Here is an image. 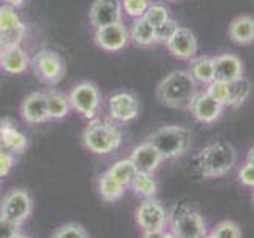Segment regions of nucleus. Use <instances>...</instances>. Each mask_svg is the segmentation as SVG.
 I'll return each mask as SVG.
<instances>
[{"mask_svg":"<svg viewBox=\"0 0 254 238\" xmlns=\"http://www.w3.org/2000/svg\"><path fill=\"white\" fill-rule=\"evenodd\" d=\"M123 143V132L115 121L94 118L83 130V145L87 151L105 156L116 151Z\"/></svg>","mask_w":254,"mask_h":238,"instance_id":"obj_2","label":"nucleus"},{"mask_svg":"<svg viewBox=\"0 0 254 238\" xmlns=\"http://www.w3.org/2000/svg\"><path fill=\"white\" fill-rule=\"evenodd\" d=\"M26 34H27V26H26V22H22L21 26L0 32V43H2L3 48L21 46L24 38H26Z\"/></svg>","mask_w":254,"mask_h":238,"instance_id":"obj_28","label":"nucleus"},{"mask_svg":"<svg viewBox=\"0 0 254 238\" xmlns=\"http://www.w3.org/2000/svg\"><path fill=\"white\" fill-rule=\"evenodd\" d=\"M143 18H145L151 24V26L156 29L157 26H161V24H164L165 21L170 19V11L164 3L153 2L149 5V8L146 10V13H145Z\"/></svg>","mask_w":254,"mask_h":238,"instance_id":"obj_29","label":"nucleus"},{"mask_svg":"<svg viewBox=\"0 0 254 238\" xmlns=\"http://www.w3.org/2000/svg\"><path fill=\"white\" fill-rule=\"evenodd\" d=\"M164 230H143L141 238H164Z\"/></svg>","mask_w":254,"mask_h":238,"instance_id":"obj_39","label":"nucleus"},{"mask_svg":"<svg viewBox=\"0 0 254 238\" xmlns=\"http://www.w3.org/2000/svg\"><path fill=\"white\" fill-rule=\"evenodd\" d=\"M213 235L216 238H242V232L238 226L232 221H222L214 227Z\"/></svg>","mask_w":254,"mask_h":238,"instance_id":"obj_35","label":"nucleus"},{"mask_svg":"<svg viewBox=\"0 0 254 238\" xmlns=\"http://www.w3.org/2000/svg\"><path fill=\"white\" fill-rule=\"evenodd\" d=\"M154 0H121L123 5V13L126 16H129L132 19L143 18L149 8V5L153 3Z\"/></svg>","mask_w":254,"mask_h":238,"instance_id":"obj_31","label":"nucleus"},{"mask_svg":"<svg viewBox=\"0 0 254 238\" xmlns=\"http://www.w3.org/2000/svg\"><path fill=\"white\" fill-rule=\"evenodd\" d=\"M206 92H208L213 99H216L219 103H222L224 107H229L230 103V84L224 81H218L214 79L208 86H206Z\"/></svg>","mask_w":254,"mask_h":238,"instance_id":"obj_32","label":"nucleus"},{"mask_svg":"<svg viewBox=\"0 0 254 238\" xmlns=\"http://www.w3.org/2000/svg\"><path fill=\"white\" fill-rule=\"evenodd\" d=\"M178 22L175 19H169L165 21L164 24L156 27V42L157 43H162V45H167L169 43V40L175 35V32L178 30Z\"/></svg>","mask_w":254,"mask_h":238,"instance_id":"obj_34","label":"nucleus"},{"mask_svg":"<svg viewBox=\"0 0 254 238\" xmlns=\"http://www.w3.org/2000/svg\"><path fill=\"white\" fill-rule=\"evenodd\" d=\"M165 46L167 51L180 60H192L198 51L195 34L190 29L181 26L178 27V30L175 32V35L169 40V43Z\"/></svg>","mask_w":254,"mask_h":238,"instance_id":"obj_15","label":"nucleus"},{"mask_svg":"<svg viewBox=\"0 0 254 238\" xmlns=\"http://www.w3.org/2000/svg\"><path fill=\"white\" fill-rule=\"evenodd\" d=\"M164 238H180L177 234H173V232H167L165 235H164Z\"/></svg>","mask_w":254,"mask_h":238,"instance_id":"obj_42","label":"nucleus"},{"mask_svg":"<svg viewBox=\"0 0 254 238\" xmlns=\"http://www.w3.org/2000/svg\"><path fill=\"white\" fill-rule=\"evenodd\" d=\"M238 179H240L242 184L254 187V164L246 161V164L242 165V169L238 170Z\"/></svg>","mask_w":254,"mask_h":238,"instance_id":"obj_37","label":"nucleus"},{"mask_svg":"<svg viewBox=\"0 0 254 238\" xmlns=\"http://www.w3.org/2000/svg\"><path fill=\"white\" fill-rule=\"evenodd\" d=\"M130 159L137 165L138 172H148V173H154L164 161L162 156L157 153V149L148 141L140 143V145L135 146L130 153Z\"/></svg>","mask_w":254,"mask_h":238,"instance_id":"obj_19","label":"nucleus"},{"mask_svg":"<svg viewBox=\"0 0 254 238\" xmlns=\"http://www.w3.org/2000/svg\"><path fill=\"white\" fill-rule=\"evenodd\" d=\"M107 108L111 121L126 124L138 118L140 102L137 95L129 91H116L108 97Z\"/></svg>","mask_w":254,"mask_h":238,"instance_id":"obj_9","label":"nucleus"},{"mask_svg":"<svg viewBox=\"0 0 254 238\" xmlns=\"http://www.w3.org/2000/svg\"><path fill=\"white\" fill-rule=\"evenodd\" d=\"M2 3L10 5V6L16 8V10H19V8H22L24 5H26V0H2Z\"/></svg>","mask_w":254,"mask_h":238,"instance_id":"obj_40","label":"nucleus"},{"mask_svg":"<svg viewBox=\"0 0 254 238\" xmlns=\"http://www.w3.org/2000/svg\"><path fill=\"white\" fill-rule=\"evenodd\" d=\"M30 67L34 68L35 76L46 86L59 84L65 76V60L58 51L53 50H40L32 58Z\"/></svg>","mask_w":254,"mask_h":238,"instance_id":"obj_6","label":"nucleus"},{"mask_svg":"<svg viewBox=\"0 0 254 238\" xmlns=\"http://www.w3.org/2000/svg\"><path fill=\"white\" fill-rule=\"evenodd\" d=\"M124 186L119 184L116 179H113L110 175L105 172L99 178V194L105 202H116L123 197L124 194Z\"/></svg>","mask_w":254,"mask_h":238,"instance_id":"obj_25","label":"nucleus"},{"mask_svg":"<svg viewBox=\"0 0 254 238\" xmlns=\"http://www.w3.org/2000/svg\"><path fill=\"white\" fill-rule=\"evenodd\" d=\"M172 232L180 238H203L206 235V224L203 216L188 205L175 206L170 214Z\"/></svg>","mask_w":254,"mask_h":238,"instance_id":"obj_7","label":"nucleus"},{"mask_svg":"<svg viewBox=\"0 0 254 238\" xmlns=\"http://www.w3.org/2000/svg\"><path fill=\"white\" fill-rule=\"evenodd\" d=\"M237 164V151L227 141L206 145L197 157L198 172L203 178H219L227 175Z\"/></svg>","mask_w":254,"mask_h":238,"instance_id":"obj_3","label":"nucleus"},{"mask_svg":"<svg viewBox=\"0 0 254 238\" xmlns=\"http://www.w3.org/2000/svg\"><path fill=\"white\" fill-rule=\"evenodd\" d=\"M16 154L10 153L3 148H0V178H5L10 175L13 167L16 165Z\"/></svg>","mask_w":254,"mask_h":238,"instance_id":"obj_36","label":"nucleus"},{"mask_svg":"<svg viewBox=\"0 0 254 238\" xmlns=\"http://www.w3.org/2000/svg\"><path fill=\"white\" fill-rule=\"evenodd\" d=\"M229 84H230V103H229V107H232V108L242 107L251 95V83L243 76V78L229 83Z\"/></svg>","mask_w":254,"mask_h":238,"instance_id":"obj_27","label":"nucleus"},{"mask_svg":"<svg viewBox=\"0 0 254 238\" xmlns=\"http://www.w3.org/2000/svg\"><path fill=\"white\" fill-rule=\"evenodd\" d=\"M253 200H254V195H253Z\"/></svg>","mask_w":254,"mask_h":238,"instance_id":"obj_47","label":"nucleus"},{"mask_svg":"<svg viewBox=\"0 0 254 238\" xmlns=\"http://www.w3.org/2000/svg\"><path fill=\"white\" fill-rule=\"evenodd\" d=\"M45 94H46L50 121H62V119H65L71 111L68 94L59 89H54V87H50L48 91H45Z\"/></svg>","mask_w":254,"mask_h":238,"instance_id":"obj_20","label":"nucleus"},{"mask_svg":"<svg viewBox=\"0 0 254 238\" xmlns=\"http://www.w3.org/2000/svg\"><path fill=\"white\" fill-rule=\"evenodd\" d=\"M13 238H29V237H26V235H22V234H16Z\"/></svg>","mask_w":254,"mask_h":238,"instance_id":"obj_43","label":"nucleus"},{"mask_svg":"<svg viewBox=\"0 0 254 238\" xmlns=\"http://www.w3.org/2000/svg\"><path fill=\"white\" fill-rule=\"evenodd\" d=\"M229 37L234 43L245 46L254 43V18L248 14L237 16L229 26Z\"/></svg>","mask_w":254,"mask_h":238,"instance_id":"obj_21","label":"nucleus"},{"mask_svg":"<svg viewBox=\"0 0 254 238\" xmlns=\"http://www.w3.org/2000/svg\"><path fill=\"white\" fill-rule=\"evenodd\" d=\"M53 238H89V235H87L83 226L70 222V224H64L56 230Z\"/></svg>","mask_w":254,"mask_h":238,"instance_id":"obj_33","label":"nucleus"},{"mask_svg":"<svg viewBox=\"0 0 254 238\" xmlns=\"http://www.w3.org/2000/svg\"><path fill=\"white\" fill-rule=\"evenodd\" d=\"M30 56L22 46L5 48L0 59V71L6 75H22L30 67Z\"/></svg>","mask_w":254,"mask_h":238,"instance_id":"obj_18","label":"nucleus"},{"mask_svg":"<svg viewBox=\"0 0 254 238\" xmlns=\"http://www.w3.org/2000/svg\"><path fill=\"white\" fill-rule=\"evenodd\" d=\"M130 186L135 194L145 197V198H151L157 190V182L154 178V173H148V172H138Z\"/></svg>","mask_w":254,"mask_h":238,"instance_id":"obj_26","label":"nucleus"},{"mask_svg":"<svg viewBox=\"0 0 254 238\" xmlns=\"http://www.w3.org/2000/svg\"><path fill=\"white\" fill-rule=\"evenodd\" d=\"M107 173L113 179H116L119 184L127 187L132 184V181L135 179V177H137L138 169H137V165L132 162V159L129 157V159H121V161L115 162L107 170Z\"/></svg>","mask_w":254,"mask_h":238,"instance_id":"obj_24","label":"nucleus"},{"mask_svg":"<svg viewBox=\"0 0 254 238\" xmlns=\"http://www.w3.org/2000/svg\"><path fill=\"white\" fill-rule=\"evenodd\" d=\"M121 0H94L89 8V22L94 29L123 21Z\"/></svg>","mask_w":254,"mask_h":238,"instance_id":"obj_14","label":"nucleus"},{"mask_svg":"<svg viewBox=\"0 0 254 238\" xmlns=\"http://www.w3.org/2000/svg\"><path fill=\"white\" fill-rule=\"evenodd\" d=\"M129 35L130 42L140 48H149L156 45V29L145 18L132 19V24L129 26Z\"/></svg>","mask_w":254,"mask_h":238,"instance_id":"obj_22","label":"nucleus"},{"mask_svg":"<svg viewBox=\"0 0 254 238\" xmlns=\"http://www.w3.org/2000/svg\"><path fill=\"white\" fill-rule=\"evenodd\" d=\"M24 21L19 16L18 10L10 5L2 3L0 5V32H5L8 29H13L16 26H21Z\"/></svg>","mask_w":254,"mask_h":238,"instance_id":"obj_30","label":"nucleus"},{"mask_svg":"<svg viewBox=\"0 0 254 238\" xmlns=\"http://www.w3.org/2000/svg\"><path fill=\"white\" fill-rule=\"evenodd\" d=\"M68 99L71 110L81 115L87 121L97 118L102 110V92L99 86L92 81H79L73 84L68 92Z\"/></svg>","mask_w":254,"mask_h":238,"instance_id":"obj_5","label":"nucleus"},{"mask_svg":"<svg viewBox=\"0 0 254 238\" xmlns=\"http://www.w3.org/2000/svg\"><path fill=\"white\" fill-rule=\"evenodd\" d=\"M246 161L251 162V164H254V146L250 149V153H248V157H246Z\"/></svg>","mask_w":254,"mask_h":238,"instance_id":"obj_41","label":"nucleus"},{"mask_svg":"<svg viewBox=\"0 0 254 238\" xmlns=\"http://www.w3.org/2000/svg\"><path fill=\"white\" fill-rule=\"evenodd\" d=\"M19 115L24 119V122L37 125L50 121L48 115V103H46V94L43 91H34L27 94L24 100L21 102Z\"/></svg>","mask_w":254,"mask_h":238,"instance_id":"obj_13","label":"nucleus"},{"mask_svg":"<svg viewBox=\"0 0 254 238\" xmlns=\"http://www.w3.org/2000/svg\"><path fill=\"white\" fill-rule=\"evenodd\" d=\"M135 221L141 230H164L167 221H169V214L161 202L151 197L138 205L137 211H135Z\"/></svg>","mask_w":254,"mask_h":238,"instance_id":"obj_12","label":"nucleus"},{"mask_svg":"<svg viewBox=\"0 0 254 238\" xmlns=\"http://www.w3.org/2000/svg\"><path fill=\"white\" fill-rule=\"evenodd\" d=\"M189 73L195 79L197 84L208 86L214 81V60L211 56H195L192 60H189Z\"/></svg>","mask_w":254,"mask_h":238,"instance_id":"obj_23","label":"nucleus"},{"mask_svg":"<svg viewBox=\"0 0 254 238\" xmlns=\"http://www.w3.org/2000/svg\"><path fill=\"white\" fill-rule=\"evenodd\" d=\"M203 238H216V237H214V235H213V234H211V235H205V237H203Z\"/></svg>","mask_w":254,"mask_h":238,"instance_id":"obj_45","label":"nucleus"},{"mask_svg":"<svg viewBox=\"0 0 254 238\" xmlns=\"http://www.w3.org/2000/svg\"><path fill=\"white\" fill-rule=\"evenodd\" d=\"M94 43L102 51L107 53H121L130 43L129 27L123 21L108 24L99 29H94Z\"/></svg>","mask_w":254,"mask_h":238,"instance_id":"obj_8","label":"nucleus"},{"mask_svg":"<svg viewBox=\"0 0 254 238\" xmlns=\"http://www.w3.org/2000/svg\"><path fill=\"white\" fill-rule=\"evenodd\" d=\"M32 213V198L26 189H13L0 203V216L21 226Z\"/></svg>","mask_w":254,"mask_h":238,"instance_id":"obj_10","label":"nucleus"},{"mask_svg":"<svg viewBox=\"0 0 254 238\" xmlns=\"http://www.w3.org/2000/svg\"><path fill=\"white\" fill-rule=\"evenodd\" d=\"M198 92L195 79L188 70H173L156 87V95L162 105L175 110H188L190 100Z\"/></svg>","mask_w":254,"mask_h":238,"instance_id":"obj_1","label":"nucleus"},{"mask_svg":"<svg viewBox=\"0 0 254 238\" xmlns=\"http://www.w3.org/2000/svg\"><path fill=\"white\" fill-rule=\"evenodd\" d=\"M224 108L226 107L222 103L213 99L206 91H198L188 107L192 118L200 124H214L216 121H219Z\"/></svg>","mask_w":254,"mask_h":238,"instance_id":"obj_11","label":"nucleus"},{"mask_svg":"<svg viewBox=\"0 0 254 238\" xmlns=\"http://www.w3.org/2000/svg\"><path fill=\"white\" fill-rule=\"evenodd\" d=\"M0 148L13 154H22L29 148V138L11 118L0 119Z\"/></svg>","mask_w":254,"mask_h":238,"instance_id":"obj_16","label":"nucleus"},{"mask_svg":"<svg viewBox=\"0 0 254 238\" xmlns=\"http://www.w3.org/2000/svg\"><path fill=\"white\" fill-rule=\"evenodd\" d=\"M16 234H19V226L0 216V238H13Z\"/></svg>","mask_w":254,"mask_h":238,"instance_id":"obj_38","label":"nucleus"},{"mask_svg":"<svg viewBox=\"0 0 254 238\" xmlns=\"http://www.w3.org/2000/svg\"><path fill=\"white\" fill-rule=\"evenodd\" d=\"M3 51H5V48L2 46V43H0V59H2V54H3Z\"/></svg>","mask_w":254,"mask_h":238,"instance_id":"obj_44","label":"nucleus"},{"mask_svg":"<svg viewBox=\"0 0 254 238\" xmlns=\"http://www.w3.org/2000/svg\"><path fill=\"white\" fill-rule=\"evenodd\" d=\"M146 141L157 149L162 159L170 161V159H178L188 153L190 143H192V135L186 127L164 125L153 133H149Z\"/></svg>","mask_w":254,"mask_h":238,"instance_id":"obj_4","label":"nucleus"},{"mask_svg":"<svg viewBox=\"0 0 254 238\" xmlns=\"http://www.w3.org/2000/svg\"><path fill=\"white\" fill-rule=\"evenodd\" d=\"M213 60H214V79L224 83H232L243 78L245 67L242 59L237 54L224 53L213 58Z\"/></svg>","mask_w":254,"mask_h":238,"instance_id":"obj_17","label":"nucleus"},{"mask_svg":"<svg viewBox=\"0 0 254 238\" xmlns=\"http://www.w3.org/2000/svg\"><path fill=\"white\" fill-rule=\"evenodd\" d=\"M170 2H181V0H170Z\"/></svg>","mask_w":254,"mask_h":238,"instance_id":"obj_46","label":"nucleus"}]
</instances>
